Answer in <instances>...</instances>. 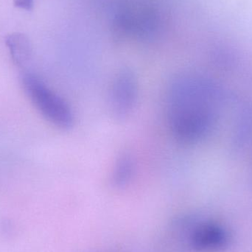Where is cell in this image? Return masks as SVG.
<instances>
[{"label": "cell", "mask_w": 252, "mask_h": 252, "mask_svg": "<svg viewBox=\"0 0 252 252\" xmlns=\"http://www.w3.org/2000/svg\"><path fill=\"white\" fill-rule=\"evenodd\" d=\"M25 94L40 114L58 128L69 130L75 124L70 106L39 77L25 72L21 78Z\"/></svg>", "instance_id": "obj_2"}, {"label": "cell", "mask_w": 252, "mask_h": 252, "mask_svg": "<svg viewBox=\"0 0 252 252\" xmlns=\"http://www.w3.org/2000/svg\"><path fill=\"white\" fill-rule=\"evenodd\" d=\"M16 7L25 10H31L33 7V0H13Z\"/></svg>", "instance_id": "obj_7"}, {"label": "cell", "mask_w": 252, "mask_h": 252, "mask_svg": "<svg viewBox=\"0 0 252 252\" xmlns=\"http://www.w3.org/2000/svg\"><path fill=\"white\" fill-rule=\"evenodd\" d=\"M229 241L227 232L216 223L198 225L191 232L189 242L197 251H215L226 247Z\"/></svg>", "instance_id": "obj_4"}, {"label": "cell", "mask_w": 252, "mask_h": 252, "mask_svg": "<svg viewBox=\"0 0 252 252\" xmlns=\"http://www.w3.org/2000/svg\"><path fill=\"white\" fill-rule=\"evenodd\" d=\"M136 160L130 152H123L115 160L111 173V184L118 189L126 188L131 182L136 173Z\"/></svg>", "instance_id": "obj_5"}, {"label": "cell", "mask_w": 252, "mask_h": 252, "mask_svg": "<svg viewBox=\"0 0 252 252\" xmlns=\"http://www.w3.org/2000/svg\"><path fill=\"white\" fill-rule=\"evenodd\" d=\"M139 84L136 74L128 68L115 75L109 93V109L116 121H124L133 113L137 103Z\"/></svg>", "instance_id": "obj_3"}, {"label": "cell", "mask_w": 252, "mask_h": 252, "mask_svg": "<svg viewBox=\"0 0 252 252\" xmlns=\"http://www.w3.org/2000/svg\"><path fill=\"white\" fill-rule=\"evenodd\" d=\"M5 42L13 63L19 67H25L32 59L29 38L24 34L14 32L7 36Z\"/></svg>", "instance_id": "obj_6"}, {"label": "cell", "mask_w": 252, "mask_h": 252, "mask_svg": "<svg viewBox=\"0 0 252 252\" xmlns=\"http://www.w3.org/2000/svg\"><path fill=\"white\" fill-rule=\"evenodd\" d=\"M217 91L205 78L181 75L167 90L166 110L169 129L175 140L191 145L210 133L217 118Z\"/></svg>", "instance_id": "obj_1"}]
</instances>
